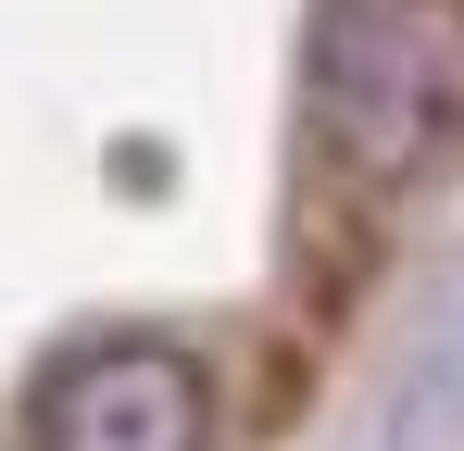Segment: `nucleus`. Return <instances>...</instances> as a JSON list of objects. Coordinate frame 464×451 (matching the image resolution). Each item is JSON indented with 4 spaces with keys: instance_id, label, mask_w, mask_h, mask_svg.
<instances>
[{
    "instance_id": "nucleus-2",
    "label": "nucleus",
    "mask_w": 464,
    "mask_h": 451,
    "mask_svg": "<svg viewBox=\"0 0 464 451\" xmlns=\"http://www.w3.org/2000/svg\"><path fill=\"white\" fill-rule=\"evenodd\" d=\"M214 427V389L188 351H163V339H101L76 364L38 389V414H25V451H201Z\"/></svg>"
},
{
    "instance_id": "nucleus-1",
    "label": "nucleus",
    "mask_w": 464,
    "mask_h": 451,
    "mask_svg": "<svg viewBox=\"0 0 464 451\" xmlns=\"http://www.w3.org/2000/svg\"><path fill=\"white\" fill-rule=\"evenodd\" d=\"M314 176L401 201L464 150V0H326L314 13Z\"/></svg>"
}]
</instances>
